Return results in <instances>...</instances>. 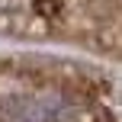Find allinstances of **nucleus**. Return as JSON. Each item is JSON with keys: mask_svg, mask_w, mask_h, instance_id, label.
<instances>
[{"mask_svg": "<svg viewBox=\"0 0 122 122\" xmlns=\"http://www.w3.org/2000/svg\"><path fill=\"white\" fill-rule=\"evenodd\" d=\"M71 106L51 93H16L0 100V119L3 122H64Z\"/></svg>", "mask_w": 122, "mask_h": 122, "instance_id": "f257e3e1", "label": "nucleus"}]
</instances>
